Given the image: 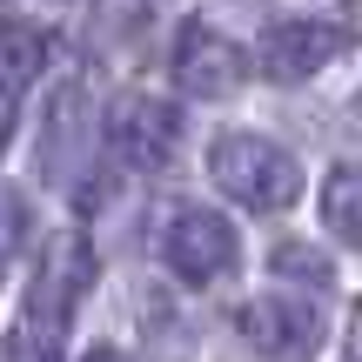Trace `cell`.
Listing matches in <instances>:
<instances>
[{
    "label": "cell",
    "instance_id": "cell-9",
    "mask_svg": "<svg viewBox=\"0 0 362 362\" xmlns=\"http://www.w3.org/2000/svg\"><path fill=\"white\" fill-rule=\"evenodd\" d=\"M81 101H88V81H67V88L54 94V107H47V155H40L47 181H67V148L88 141V134L74 128V121H81Z\"/></svg>",
    "mask_w": 362,
    "mask_h": 362
},
{
    "label": "cell",
    "instance_id": "cell-5",
    "mask_svg": "<svg viewBox=\"0 0 362 362\" xmlns=\"http://www.w3.org/2000/svg\"><path fill=\"white\" fill-rule=\"evenodd\" d=\"M175 141H181L175 101H161V94H121L115 101V115H107V148H115L128 168H141V175L168 168Z\"/></svg>",
    "mask_w": 362,
    "mask_h": 362
},
{
    "label": "cell",
    "instance_id": "cell-6",
    "mask_svg": "<svg viewBox=\"0 0 362 362\" xmlns=\"http://www.w3.org/2000/svg\"><path fill=\"white\" fill-rule=\"evenodd\" d=\"M342 47H349L342 21H322V13H309V21H275L269 34H262V47H255V67L269 81H282V88H296V81L322 74Z\"/></svg>",
    "mask_w": 362,
    "mask_h": 362
},
{
    "label": "cell",
    "instance_id": "cell-3",
    "mask_svg": "<svg viewBox=\"0 0 362 362\" xmlns=\"http://www.w3.org/2000/svg\"><path fill=\"white\" fill-rule=\"evenodd\" d=\"M161 262L175 269V282L208 288L242 262V235H235L228 215L215 208H175V221L161 228Z\"/></svg>",
    "mask_w": 362,
    "mask_h": 362
},
{
    "label": "cell",
    "instance_id": "cell-11",
    "mask_svg": "<svg viewBox=\"0 0 362 362\" xmlns=\"http://www.w3.org/2000/svg\"><path fill=\"white\" fill-rule=\"evenodd\" d=\"M269 262H275V275H288V282H309V288H329V282H336V269H329V262L315 255L309 242H275Z\"/></svg>",
    "mask_w": 362,
    "mask_h": 362
},
{
    "label": "cell",
    "instance_id": "cell-10",
    "mask_svg": "<svg viewBox=\"0 0 362 362\" xmlns=\"http://www.w3.org/2000/svg\"><path fill=\"white\" fill-rule=\"evenodd\" d=\"M322 221H329V235L336 242H349V248H362V168H329V181H322Z\"/></svg>",
    "mask_w": 362,
    "mask_h": 362
},
{
    "label": "cell",
    "instance_id": "cell-1",
    "mask_svg": "<svg viewBox=\"0 0 362 362\" xmlns=\"http://www.w3.org/2000/svg\"><path fill=\"white\" fill-rule=\"evenodd\" d=\"M208 175H215V188L228 194L235 208H248V215H282V208L302 202V161L288 155L282 141L255 134V128L215 134V148H208Z\"/></svg>",
    "mask_w": 362,
    "mask_h": 362
},
{
    "label": "cell",
    "instance_id": "cell-8",
    "mask_svg": "<svg viewBox=\"0 0 362 362\" xmlns=\"http://www.w3.org/2000/svg\"><path fill=\"white\" fill-rule=\"evenodd\" d=\"M47 67V27L34 21H0V94H21L34 88V74Z\"/></svg>",
    "mask_w": 362,
    "mask_h": 362
},
{
    "label": "cell",
    "instance_id": "cell-15",
    "mask_svg": "<svg viewBox=\"0 0 362 362\" xmlns=\"http://www.w3.org/2000/svg\"><path fill=\"white\" fill-rule=\"evenodd\" d=\"M356 128H362V101H356Z\"/></svg>",
    "mask_w": 362,
    "mask_h": 362
},
{
    "label": "cell",
    "instance_id": "cell-7",
    "mask_svg": "<svg viewBox=\"0 0 362 362\" xmlns=\"http://www.w3.org/2000/svg\"><path fill=\"white\" fill-rule=\"evenodd\" d=\"M242 74H248V54L235 47L221 27L188 21L175 34V81L194 94V101H221V94H235V88H242Z\"/></svg>",
    "mask_w": 362,
    "mask_h": 362
},
{
    "label": "cell",
    "instance_id": "cell-14",
    "mask_svg": "<svg viewBox=\"0 0 362 362\" xmlns=\"http://www.w3.org/2000/svg\"><path fill=\"white\" fill-rule=\"evenodd\" d=\"M7 134H13V101L0 94V148H7Z\"/></svg>",
    "mask_w": 362,
    "mask_h": 362
},
{
    "label": "cell",
    "instance_id": "cell-12",
    "mask_svg": "<svg viewBox=\"0 0 362 362\" xmlns=\"http://www.w3.org/2000/svg\"><path fill=\"white\" fill-rule=\"evenodd\" d=\"M27 248V202L21 194H0V269Z\"/></svg>",
    "mask_w": 362,
    "mask_h": 362
},
{
    "label": "cell",
    "instance_id": "cell-13",
    "mask_svg": "<svg viewBox=\"0 0 362 362\" xmlns=\"http://www.w3.org/2000/svg\"><path fill=\"white\" fill-rule=\"evenodd\" d=\"M81 362H128V356H121V349H115V342H94V349H88V356H81Z\"/></svg>",
    "mask_w": 362,
    "mask_h": 362
},
{
    "label": "cell",
    "instance_id": "cell-2",
    "mask_svg": "<svg viewBox=\"0 0 362 362\" xmlns=\"http://www.w3.org/2000/svg\"><path fill=\"white\" fill-rule=\"evenodd\" d=\"M94 282V248L81 242L74 228L47 235L34 255V288H27V362H47V349L61 342L74 302L88 296Z\"/></svg>",
    "mask_w": 362,
    "mask_h": 362
},
{
    "label": "cell",
    "instance_id": "cell-4",
    "mask_svg": "<svg viewBox=\"0 0 362 362\" xmlns=\"http://www.w3.org/2000/svg\"><path fill=\"white\" fill-rule=\"evenodd\" d=\"M235 329H242L248 349L269 356V362H302V356L322 349V336H329L322 309L309 296H255V302L235 309Z\"/></svg>",
    "mask_w": 362,
    "mask_h": 362
}]
</instances>
